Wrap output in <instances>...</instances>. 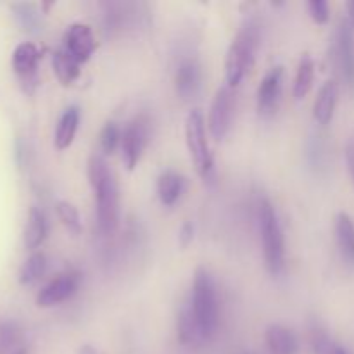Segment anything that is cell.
I'll list each match as a JSON object with an SVG mask.
<instances>
[{"instance_id": "8fae6325", "label": "cell", "mask_w": 354, "mask_h": 354, "mask_svg": "<svg viewBox=\"0 0 354 354\" xmlns=\"http://www.w3.org/2000/svg\"><path fill=\"white\" fill-rule=\"evenodd\" d=\"M282 66H275V68H272L266 73L265 78L259 83L258 95H256V106H258V113L261 116L266 118L275 114L280 102V95H282Z\"/></svg>"}, {"instance_id": "4fadbf2b", "label": "cell", "mask_w": 354, "mask_h": 354, "mask_svg": "<svg viewBox=\"0 0 354 354\" xmlns=\"http://www.w3.org/2000/svg\"><path fill=\"white\" fill-rule=\"evenodd\" d=\"M201 66L196 59H183L180 61L175 73L176 93L183 100H190L197 95L201 88Z\"/></svg>"}, {"instance_id": "d4e9b609", "label": "cell", "mask_w": 354, "mask_h": 354, "mask_svg": "<svg viewBox=\"0 0 354 354\" xmlns=\"http://www.w3.org/2000/svg\"><path fill=\"white\" fill-rule=\"evenodd\" d=\"M21 330L14 322H0V354H9L19 348Z\"/></svg>"}, {"instance_id": "83f0119b", "label": "cell", "mask_w": 354, "mask_h": 354, "mask_svg": "<svg viewBox=\"0 0 354 354\" xmlns=\"http://www.w3.org/2000/svg\"><path fill=\"white\" fill-rule=\"evenodd\" d=\"M14 10H16L17 21L24 30L31 31L38 26V14L35 12L30 3H17V6H14Z\"/></svg>"}, {"instance_id": "ac0fdd59", "label": "cell", "mask_w": 354, "mask_h": 354, "mask_svg": "<svg viewBox=\"0 0 354 354\" xmlns=\"http://www.w3.org/2000/svg\"><path fill=\"white\" fill-rule=\"evenodd\" d=\"M80 123V109L76 106L66 107L64 113L59 118L57 128H55L54 144L59 151H64L75 140L76 130H78Z\"/></svg>"}, {"instance_id": "44dd1931", "label": "cell", "mask_w": 354, "mask_h": 354, "mask_svg": "<svg viewBox=\"0 0 354 354\" xmlns=\"http://www.w3.org/2000/svg\"><path fill=\"white\" fill-rule=\"evenodd\" d=\"M315 80V62L310 54H304L297 64L296 78H294V97L297 100L304 99L313 86Z\"/></svg>"}, {"instance_id": "d6986e66", "label": "cell", "mask_w": 354, "mask_h": 354, "mask_svg": "<svg viewBox=\"0 0 354 354\" xmlns=\"http://www.w3.org/2000/svg\"><path fill=\"white\" fill-rule=\"evenodd\" d=\"M156 190H158V197L162 206H173L185 190V178L180 173L168 169L159 175Z\"/></svg>"}, {"instance_id": "2e32d148", "label": "cell", "mask_w": 354, "mask_h": 354, "mask_svg": "<svg viewBox=\"0 0 354 354\" xmlns=\"http://www.w3.org/2000/svg\"><path fill=\"white\" fill-rule=\"evenodd\" d=\"M265 339L270 354H297V349H299L294 332L280 324L268 325Z\"/></svg>"}, {"instance_id": "277c9868", "label": "cell", "mask_w": 354, "mask_h": 354, "mask_svg": "<svg viewBox=\"0 0 354 354\" xmlns=\"http://www.w3.org/2000/svg\"><path fill=\"white\" fill-rule=\"evenodd\" d=\"M258 40L259 30L254 21H248L232 40L227 52V59H225L227 85L232 88H235L251 69L252 62H254L256 48H258Z\"/></svg>"}, {"instance_id": "5b68a950", "label": "cell", "mask_w": 354, "mask_h": 354, "mask_svg": "<svg viewBox=\"0 0 354 354\" xmlns=\"http://www.w3.org/2000/svg\"><path fill=\"white\" fill-rule=\"evenodd\" d=\"M185 142L194 166L204 182L213 178L214 165L209 144L206 137V123L199 109H192L185 118Z\"/></svg>"}, {"instance_id": "cb8c5ba5", "label": "cell", "mask_w": 354, "mask_h": 354, "mask_svg": "<svg viewBox=\"0 0 354 354\" xmlns=\"http://www.w3.org/2000/svg\"><path fill=\"white\" fill-rule=\"evenodd\" d=\"M55 213H57L62 225L68 228L69 234H82V218H80L78 209H76L71 203H68V201H57V203H55Z\"/></svg>"}, {"instance_id": "3957f363", "label": "cell", "mask_w": 354, "mask_h": 354, "mask_svg": "<svg viewBox=\"0 0 354 354\" xmlns=\"http://www.w3.org/2000/svg\"><path fill=\"white\" fill-rule=\"evenodd\" d=\"M258 223L266 270L272 275H280L286 266V242H283L279 214L268 199L259 201Z\"/></svg>"}, {"instance_id": "d6a6232c", "label": "cell", "mask_w": 354, "mask_h": 354, "mask_svg": "<svg viewBox=\"0 0 354 354\" xmlns=\"http://www.w3.org/2000/svg\"><path fill=\"white\" fill-rule=\"evenodd\" d=\"M346 19H348V23L351 24L354 30V0L353 2H348V17Z\"/></svg>"}, {"instance_id": "ffe728a7", "label": "cell", "mask_w": 354, "mask_h": 354, "mask_svg": "<svg viewBox=\"0 0 354 354\" xmlns=\"http://www.w3.org/2000/svg\"><path fill=\"white\" fill-rule=\"evenodd\" d=\"M47 218H45L44 211L40 207H31L28 211L26 227H24V245L26 249H38L44 244L45 237H47Z\"/></svg>"}, {"instance_id": "7a4b0ae2", "label": "cell", "mask_w": 354, "mask_h": 354, "mask_svg": "<svg viewBox=\"0 0 354 354\" xmlns=\"http://www.w3.org/2000/svg\"><path fill=\"white\" fill-rule=\"evenodd\" d=\"M190 308L204 339L211 341L218 328V294L213 277L203 266L194 273Z\"/></svg>"}, {"instance_id": "7402d4cb", "label": "cell", "mask_w": 354, "mask_h": 354, "mask_svg": "<svg viewBox=\"0 0 354 354\" xmlns=\"http://www.w3.org/2000/svg\"><path fill=\"white\" fill-rule=\"evenodd\" d=\"M52 68H54L55 76H57L59 82L64 86L71 85L73 82H76L80 76V64L73 61L68 54L57 48L52 55Z\"/></svg>"}, {"instance_id": "30bf717a", "label": "cell", "mask_w": 354, "mask_h": 354, "mask_svg": "<svg viewBox=\"0 0 354 354\" xmlns=\"http://www.w3.org/2000/svg\"><path fill=\"white\" fill-rule=\"evenodd\" d=\"M38 62H40V50L31 41L19 44L12 52V69L21 80V85L26 92H33L38 82Z\"/></svg>"}, {"instance_id": "f546056e", "label": "cell", "mask_w": 354, "mask_h": 354, "mask_svg": "<svg viewBox=\"0 0 354 354\" xmlns=\"http://www.w3.org/2000/svg\"><path fill=\"white\" fill-rule=\"evenodd\" d=\"M194 232H196V228H194L192 221H185V223L180 227L178 242H180V245H182V248H187V245H189L190 242L194 241Z\"/></svg>"}, {"instance_id": "7c38bea8", "label": "cell", "mask_w": 354, "mask_h": 354, "mask_svg": "<svg viewBox=\"0 0 354 354\" xmlns=\"http://www.w3.org/2000/svg\"><path fill=\"white\" fill-rule=\"evenodd\" d=\"M80 277L76 273H62L47 283L37 296L38 308H50L64 303L78 290Z\"/></svg>"}, {"instance_id": "836d02e7", "label": "cell", "mask_w": 354, "mask_h": 354, "mask_svg": "<svg viewBox=\"0 0 354 354\" xmlns=\"http://www.w3.org/2000/svg\"><path fill=\"white\" fill-rule=\"evenodd\" d=\"M9 354H28V349L24 348V346H19V348H16L12 353H9Z\"/></svg>"}, {"instance_id": "8992f818", "label": "cell", "mask_w": 354, "mask_h": 354, "mask_svg": "<svg viewBox=\"0 0 354 354\" xmlns=\"http://www.w3.org/2000/svg\"><path fill=\"white\" fill-rule=\"evenodd\" d=\"M330 59L339 82L354 95V30L348 19H341L335 28Z\"/></svg>"}, {"instance_id": "6da1fadb", "label": "cell", "mask_w": 354, "mask_h": 354, "mask_svg": "<svg viewBox=\"0 0 354 354\" xmlns=\"http://www.w3.org/2000/svg\"><path fill=\"white\" fill-rule=\"evenodd\" d=\"M88 182L93 190L97 207V227L100 234L111 235L120 221V189L116 176L102 154H92L88 159Z\"/></svg>"}, {"instance_id": "4316f807", "label": "cell", "mask_w": 354, "mask_h": 354, "mask_svg": "<svg viewBox=\"0 0 354 354\" xmlns=\"http://www.w3.org/2000/svg\"><path fill=\"white\" fill-rule=\"evenodd\" d=\"M337 342L330 337L322 328H313L311 330V349L315 354H334Z\"/></svg>"}, {"instance_id": "9c48e42d", "label": "cell", "mask_w": 354, "mask_h": 354, "mask_svg": "<svg viewBox=\"0 0 354 354\" xmlns=\"http://www.w3.org/2000/svg\"><path fill=\"white\" fill-rule=\"evenodd\" d=\"M97 48L95 37H93V31L88 24L85 23H73L69 24L68 30L64 31V37H62V45L61 50L64 54H68L69 57L75 62H78L80 66L85 64L92 54Z\"/></svg>"}, {"instance_id": "ba28073f", "label": "cell", "mask_w": 354, "mask_h": 354, "mask_svg": "<svg viewBox=\"0 0 354 354\" xmlns=\"http://www.w3.org/2000/svg\"><path fill=\"white\" fill-rule=\"evenodd\" d=\"M235 88L223 85L216 90L213 97V102L209 107V116H207V128L213 138L223 140L227 137L228 130L232 127V116L235 109Z\"/></svg>"}, {"instance_id": "52a82bcc", "label": "cell", "mask_w": 354, "mask_h": 354, "mask_svg": "<svg viewBox=\"0 0 354 354\" xmlns=\"http://www.w3.org/2000/svg\"><path fill=\"white\" fill-rule=\"evenodd\" d=\"M149 142V121L145 116H137L124 127L121 135V159L127 169L137 168Z\"/></svg>"}, {"instance_id": "484cf974", "label": "cell", "mask_w": 354, "mask_h": 354, "mask_svg": "<svg viewBox=\"0 0 354 354\" xmlns=\"http://www.w3.org/2000/svg\"><path fill=\"white\" fill-rule=\"evenodd\" d=\"M121 135H123V130L114 121H107L104 124L102 131H100V149H102L104 154H113L120 147Z\"/></svg>"}, {"instance_id": "9a60e30c", "label": "cell", "mask_w": 354, "mask_h": 354, "mask_svg": "<svg viewBox=\"0 0 354 354\" xmlns=\"http://www.w3.org/2000/svg\"><path fill=\"white\" fill-rule=\"evenodd\" d=\"M335 241L346 265L354 266V221L348 213L341 211L335 216Z\"/></svg>"}, {"instance_id": "e0dca14e", "label": "cell", "mask_w": 354, "mask_h": 354, "mask_svg": "<svg viewBox=\"0 0 354 354\" xmlns=\"http://www.w3.org/2000/svg\"><path fill=\"white\" fill-rule=\"evenodd\" d=\"M176 332H178V341L182 342L183 346H201L204 342H207L204 339L203 332H201L199 325H197L196 317L192 313V308H190V303L185 304V306L180 310L178 313V322H176Z\"/></svg>"}, {"instance_id": "5bb4252c", "label": "cell", "mask_w": 354, "mask_h": 354, "mask_svg": "<svg viewBox=\"0 0 354 354\" xmlns=\"http://www.w3.org/2000/svg\"><path fill=\"white\" fill-rule=\"evenodd\" d=\"M339 85L335 80H328L318 90L317 100L313 106V118L320 124H328L334 118L335 106H337Z\"/></svg>"}, {"instance_id": "f1b7e54d", "label": "cell", "mask_w": 354, "mask_h": 354, "mask_svg": "<svg viewBox=\"0 0 354 354\" xmlns=\"http://www.w3.org/2000/svg\"><path fill=\"white\" fill-rule=\"evenodd\" d=\"M308 10H310L311 19L317 24H325L330 19V6L325 0H311L308 2Z\"/></svg>"}, {"instance_id": "603a6c76", "label": "cell", "mask_w": 354, "mask_h": 354, "mask_svg": "<svg viewBox=\"0 0 354 354\" xmlns=\"http://www.w3.org/2000/svg\"><path fill=\"white\" fill-rule=\"evenodd\" d=\"M45 270H47V258L44 252H33L21 266L19 282L23 286H31L44 277Z\"/></svg>"}, {"instance_id": "e575fe53", "label": "cell", "mask_w": 354, "mask_h": 354, "mask_svg": "<svg viewBox=\"0 0 354 354\" xmlns=\"http://www.w3.org/2000/svg\"><path fill=\"white\" fill-rule=\"evenodd\" d=\"M334 354H349V351L344 348V346L337 344V348H335V353Z\"/></svg>"}, {"instance_id": "4dcf8cb0", "label": "cell", "mask_w": 354, "mask_h": 354, "mask_svg": "<svg viewBox=\"0 0 354 354\" xmlns=\"http://www.w3.org/2000/svg\"><path fill=\"white\" fill-rule=\"evenodd\" d=\"M346 162H348L349 175H351L354 182V131L351 133V137L348 138V144H346Z\"/></svg>"}, {"instance_id": "1f68e13d", "label": "cell", "mask_w": 354, "mask_h": 354, "mask_svg": "<svg viewBox=\"0 0 354 354\" xmlns=\"http://www.w3.org/2000/svg\"><path fill=\"white\" fill-rule=\"evenodd\" d=\"M78 354H100V353H99V349L93 348V346L85 344L78 349Z\"/></svg>"}]
</instances>
